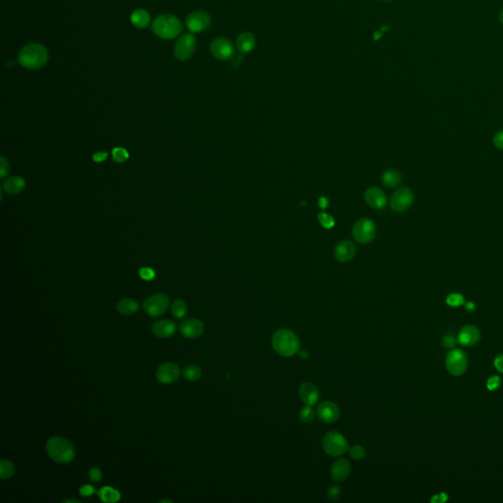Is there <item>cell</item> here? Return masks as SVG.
Returning a JSON list of instances; mask_svg holds the SVG:
<instances>
[{
	"label": "cell",
	"mask_w": 503,
	"mask_h": 503,
	"mask_svg": "<svg viewBox=\"0 0 503 503\" xmlns=\"http://www.w3.org/2000/svg\"><path fill=\"white\" fill-rule=\"evenodd\" d=\"M49 54L46 47L41 43H29L19 52L18 60L21 66L29 70H38L48 62Z\"/></svg>",
	"instance_id": "6da1fadb"
},
{
	"label": "cell",
	"mask_w": 503,
	"mask_h": 503,
	"mask_svg": "<svg viewBox=\"0 0 503 503\" xmlns=\"http://www.w3.org/2000/svg\"><path fill=\"white\" fill-rule=\"evenodd\" d=\"M274 351L283 357H292L300 351V341L297 335L289 329H278L272 338Z\"/></svg>",
	"instance_id": "7a4b0ae2"
},
{
	"label": "cell",
	"mask_w": 503,
	"mask_h": 503,
	"mask_svg": "<svg viewBox=\"0 0 503 503\" xmlns=\"http://www.w3.org/2000/svg\"><path fill=\"white\" fill-rule=\"evenodd\" d=\"M151 31L162 40H172L178 37L183 31L181 21L174 15H159L151 24Z\"/></svg>",
	"instance_id": "3957f363"
},
{
	"label": "cell",
	"mask_w": 503,
	"mask_h": 503,
	"mask_svg": "<svg viewBox=\"0 0 503 503\" xmlns=\"http://www.w3.org/2000/svg\"><path fill=\"white\" fill-rule=\"evenodd\" d=\"M46 451L53 461L61 465L69 464L76 455L73 444L61 437L51 438L46 443Z\"/></svg>",
	"instance_id": "277c9868"
},
{
	"label": "cell",
	"mask_w": 503,
	"mask_h": 503,
	"mask_svg": "<svg viewBox=\"0 0 503 503\" xmlns=\"http://www.w3.org/2000/svg\"><path fill=\"white\" fill-rule=\"evenodd\" d=\"M324 452L331 457H339L349 450L348 441L338 432H329L322 440Z\"/></svg>",
	"instance_id": "5b68a950"
},
{
	"label": "cell",
	"mask_w": 503,
	"mask_h": 503,
	"mask_svg": "<svg viewBox=\"0 0 503 503\" xmlns=\"http://www.w3.org/2000/svg\"><path fill=\"white\" fill-rule=\"evenodd\" d=\"M445 366L448 373L454 377L463 375L468 366V358L466 353L461 349H453L446 355Z\"/></svg>",
	"instance_id": "8992f818"
},
{
	"label": "cell",
	"mask_w": 503,
	"mask_h": 503,
	"mask_svg": "<svg viewBox=\"0 0 503 503\" xmlns=\"http://www.w3.org/2000/svg\"><path fill=\"white\" fill-rule=\"evenodd\" d=\"M196 45L197 41L192 33L183 34L175 43L174 56L180 61H186L193 56Z\"/></svg>",
	"instance_id": "52a82bcc"
},
{
	"label": "cell",
	"mask_w": 503,
	"mask_h": 503,
	"mask_svg": "<svg viewBox=\"0 0 503 503\" xmlns=\"http://www.w3.org/2000/svg\"><path fill=\"white\" fill-rule=\"evenodd\" d=\"M352 233L358 243L367 244L372 242L376 236V225L371 219L362 218L354 224Z\"/></svg>",
	"instance_id": "ba28073f"
},
{
	"label": "cell",
	"mask_w": 503,
	"mask_h": 503,
	"mask_svg": "<svg viewBox=\"0 0 503 503\" xmlns=\"http://www.w3.org/2000/svg\"><path fill=\"white\" fill-rule=\"evenodd\" d=\"M413 201V192L407 187H401L397 189L392 195L390 200V208L395 212H404L412 206Z\"/></svg>",
	"instance_id": "9c48e42d"
},
{
	"label": "cell",
	"mask_w": 503,
	"mask_h": 503,
	"mask_svg": "<svg viewBox=\"0 0 503 503\" xmlns=\"http://www.w3.org/2000/svg\"><path fill=\"white\" fill-rule=\"evenodd\" d=\"M169 307V299L164 294H154L144 303V309L147 314L156 317L163 314Z\"/></svg>",
	"instance_id": "30bf717a"
},
{
	"label": "cell",
	"mask_w": 503,
	"mask_h": 503,
	"mask_svg": "<svg viewBox=\"0 0 503 503\" xmlns=\"http://www.w3.org/2000/svg\"><path fill=\"white\" fill-rule=\"evenodd\" d=\"M210 52L218 60H230L235 53L233 43L226 38H217L210 43Z\"/></svg>",
	"instance_id": "8fae6325"
},
{
	"label": "cell",
	"mask_w": 503,
	"mask_h": 503,
	"mask_svg": "<svg viewBox=\"0 0 503 503\" xmlns=\"http://www.w3.org/2000/svg\"><path fill=\"white\" fill-rule=\"evenodd\" d=\"M210 16L204 11H194L186 18V26L192 34L205 32L210 28Z\"/></svg>",
	"instance_id": "7c38bea8"
},
{
	"label": "cell",
	"mask_w": 503,
	"mask_h": 503,
	"mask_svg": "<svg viewBox=\"0 0 503 503\" xmlns=\"http://www.w3.org/2000/svg\"><path fill=\"white\" fill-rule=\"evenodd\" d=\"M315 414L319 420L324 424H332L336 422L340 416L339 407L330 401H324L318 404Z\"/></svg>",
	"instance_id": "4fadbf2b"
},
{
	"label": "cell",
	"mask_w": 503,
	"mask_h": 503,
	"mask_svg": "<svg viewBox=\"0 0 503 503\" xmlns=\"http://www.w3.org/2000/svg\"><path fill=\"white\" fill-rule=\"evenodd\" d=\"M180 377V369L174 363L162 364L156 371V378L161 383H172Z\"/></svg>",
	"instance_id": "5bb4252c"
},
{
	"label": "cell",
	"mask_w": 503,
	"mask_h": 503,
	"mask_svg": "<svg viewBox=\"0 0 503 503\" xmlns=\"http://www.w3.org/2000/svg\"><path fill=\"white\" fill-rule=\"evenodd\" d=\"M204 323L198 318L186 319L180 325V331L183 336L191 339L200 337L204 332Z\"/></svg>",
	"instance_id": "9a60e30c"
},
{
	"label": "cell",
	"mask_w": 503,
	"mask_h": 503,
	"mask_svg": "<svg viewBox=\"0 0 503 503\" xmlns=\"http://www.w3.org/2000/svg\"><path fill=\"white\" fill-rule=\"evenodd\" d=\"M356 254V247L353 242L344 240L340 242L334 249V258L338 262L346 263L354 258Z\"/></svg>",
	"instance_id": "2e32d148"
},
{
	"label": "cell",
	"mask_w": 503,
	"mask_h": 503,
	"mask_svg": "<svg viewBox=\"0 0 503 503\" xmlns=\"http://www.w3.org/2000/svg\"><path fill=\"white\" fill-rule=\"evenodd\" d=\"M351 474L350 463L346 459L335 461L330 469V476L334 482H342L348 479Z\"/></svg>",
	"instance_id": "e0dca14e"
},
{
	"label": "cell",
	"mask_w": 503,
	"mask_h": 503,
	"mask_svg": "<svg viewBox=\"0 0 503 503\" xmlns=\"http://www.w3.org/2000/svg\"><path fill=\"white\" fill-rule=\"evenodd\" d=\"M481 338L480 330L474 325H465L458 334V341L463 346H474Z\"/></svg>",
	"instance_id": "ac0fdd59"
},
{
	"label": "cell",
	"mask_w": 503,
	"mask_h": 503,
	"mask_svg": "<svg viewBox=\"0 0 503 503\" xmlns=\"http://www.w3.org/2000/svg\"><path fill=\"white\" fill-rule=\"evenodd\" d=\"M299 395L301 400L306 404L313 406L319 399V390L315 384L310 381H306L301 384L299 388Z\"/></svg>",
	"instance_id": "d6986e66"
},
{
	"label": "cell",
	"mask_w": 503,
	"mask_h": 503,
	"mask_svg": "<svg viewBox=\"0 0 503 503\" xmlns=\"http://www.w3.org/2000/svg\"><path fill=\"white\" fill-rule=\"evenodd\" d=\"M152 332L159 338L170 337L176 332V324L170 319H161L153 323Z\"/></svg>",
	"instance_id": "ffe728a7"
},
{
	"label": "cell",
	"mask_w": 503,
	"mask_h": 503,
	"mask_svg": "<svg viewBox=\"0 0 503 503\" xmlns=\"http://www.w3.org/2000/svg\"><path fill=\"white\" fill-rule=\"evenodd\" d=\"M366 202L374 209H382L386 205V195L377 187H372L365 192Z\"/></svg>",
	"instance_id": "44dd1931"
},
{
	"label": "cell",
	"mask_w": 503,
	"mask_h": 503,
	"mask_svg": "<svg viewBox=\"0 0 503 503\" xmlns=\"http://www.w3.org/2000/svg\"><path fill=\"white\" fill-rule=\"evenodd\" d=\"M236 46L241 53H249L256 46V38L253 34L244 32L237 38Z\"/></svg>",
	"instance_id": "7402d4cb"
},
{
	"label": "cell",
	"mask_w": 503,
	"mask_h": 503,
	"mask_svg": "<svg viewBox=\"0 0 503 503\" xmlns=\"http://www.w3.org/2000/svg\"><path fill=\"white\" fill-rule=\"evenodd\" d=\"M26 186V182L22 177L19 176H13L5 180L3 183V189L6 193L15 195L21 193Z\"/></svg>",
	"instance_id": "603a6c76"
},
{
	"label": "cell",
	"mask_w": 503,
	"mask_h": 503,
	"mask_svg": "<svg viewBox=\"0 0 503 503\" xmlns=\"http://www.w3.org/2000/svg\"><path fill=\"white\" fill-rule=\"evenodd\" d=\"M131 23L138 29H145L150 23V15L145 9H137L131 14Z\"/></svg>",
	"instance_id": "cb8c5ba5"
},
{
	"label": "cell",
	"mask_w": 503,
	"mask_h": 503,
	"mask_svg": "<svg viewBox=\"0 0 503 503\" xmlns=\"http://www.w3.org/2000/svg\"><path fill=\"white\" fill-rule=\"evenodd\" d=\"M139 308H140V306H139L138 302L133 299H130V298L122 299L117 304V311L121 314H124V315L134 314L135 313H137L139 311Z\"/></svg>",
	"instance_id": "d4e9b609"
},
{
	"label": "cell",
	"mask_w": 503,
	"mask_h": 503,
	"mask_svg": "<svg viewBox=\"0 0 503 503\" xmlns=\"http://www.w3.org/2000/svg\"><path fill=\"white\" fill-rule=\"evenodd\" d=\"M99 495L104 502H117L120 500V492L110 486H104L100 491Z\"/></svg>",
	"instance_id": "484cf974"
},
{
	"label": "cell",
	"mask_w": 503,
	"mask_h": 503,
	"mask_svg": "<svg viewBox=\"0 0 503 503\" xmlns=\"http://www.w3.org/2000/svg\"><path fill=\"white\" fill-rule=\"evenodd\" d=\"M382 182L385 186L393 188L401 182V175L398 171L394 169L386 170L382 175Z\"/></svg>",
	"instance_id": "4316f807"
},
{
	"label": "cell",
	"mask_w": 503,
	"mask_h": 503,
	"mask_svg": "<svg viewBox=\"0 0 503 503\" xmlns=\"http://www.w3.org/2000/svg\"><path fill=\"white\" fill-rule=\"evenodd\" d=\"M183 377L186 380L197 381L202 377V370L196 365H190L183 370Z\"/></svg>",
	"instance_id": "83f0119b"
},
{
	"label": "cell",
	"mask_w": 503,
	"mask_h": 503,
	"mask_svg": "<svg viewBox=\"0 0 503 503\" xmlns=\"http://www.w3.org/2000/svg\"><path fill=\"white\" fill-rule=\"evenodd\" d=\"M15 474V467L9 460L2 459L0 461V478L7 480Z\"/></svg>",
	"instance_id": "f1b7e54d"
},
{
	"label": "cell",
	"mask_w": 503,
	"mask_h": 503,
	"mask_svg": "<svg viewBox=\"0 0 503 503\" xmlns=\"http://www.w3.org/2000/svg\"><path fill=\"white\" fill-rule=\"evenodd\" d=\"M187 311H188L187 304L183 300L178 299L173 302L172 307H171V312L176 318L184 317L187 314Z\"/></svg>",
	"instance_id": "f546056e"
},
{
	"label": "cell",
	"mask_w": 503,
	"mask_h": 503,
	"mask_svg": "<svg viewBox=\"0 0 503 503\" xmlns=\"http://www.w3.org/2000/svg\"><path fill=\"white\" fill-rule=\"evenodd\" d=\"M299 417H300V420H301L302 423L310 424V423H312L314 421V419L315 417V413L313 410L312 406L306 405L304 408L301 409Z\"/></svg>",
	"instance_id": "4dcf8cb0"
},
{
	"label": "cell",
	"mask_w": 503,
	"mask_h": 503,
	"mask_svg": "<svg viewBox=\"0 0 503 503\" xmlns=\"http://www.w3.org/2000/svg\"><path fill=\"white\" fill-rule=\"evenodd\" d=\"M464 303H465V298L463 297V295H461L459 293H452L446 298V304L452 308L460 307V306L464 305Z\"/></svg>",
	"instance_id": "1f68e13d"
},
{
	"label": "cell",
	"mask_w": 503,
	"mask_h": 503,
	"mask_svg": "<svg viewBox=\"0 0 503 503\" xmlns=\"http://www.w3.org/2000/svg\"><path fill=\"white\" fill-rule=\"evenodd\" d=\"M112 157L115 162L122 163V162H125L129 158V153L123 147H115L112 150Z\"/></svg>",
	"instance_id": "d6a6232c"
},
{
	"label": "cell",
	"mask_w": 503,
	"mask_h": 503,
	"mask_svg": "<svg viewBox=\"0 0 503 503\" xmlns=\"http://www.w3.org/2000/svg\"><path fill=\"white\" fill-rule=\"evenodd\" d=\"M349 453H350V456L354 460H362L366 456V450L360 444H356V445H353L352 447H350Z\"/></svg>",
	"instance_id": "836d02e7"
},
{
	"label": "cell",
	"mask_w": 503,
	"mask_h": 503,
	"mask_svg": "<svg viewBox=\"0 0 503 503\" xmlns=\"http://www.w3.org/2000/svg\"><path fill=\"white\" fill-rule=\"evenodd\" d=\"M341 496V488L338 485H331L326 491V497L330 501H336Z\"/></svg>",
	"instance_id": "e575fe53"
},
{
	"label": "cell",
	"mask_w": 503,
	"mask_h": 503,
	"mask_svg": "<svg viewBox=\"0 0 503 503\" xmlns=\"http://www.w3.org/2000/svg\"><path fill=\"white\" fill-rule=\"evenodd\" d=\"M318 220L320 222V224L326 228V229H330L334 226L335 224V221L333 219V217L325 212H321L318 214Z\"/></svg>",
	"instance_id": "d590c367"
},
{
	"label": "cell",
	"mask_w": 503,
	"mask_h": 503,
	"mask_svg": "<svg viewBox=\"0 0 503 503\" xmlns=\"http://www.w3.org/2000/svg\"><path fill=\"white\" fill-rule=\"evenodd\" d=\"M501 384V378L498 376H492L490 377L486 381V388L490 391L496 390Z\"/></svg>",
	"instance_id": "8d00e7d4"
},
{
	"label": "cell",
	"mask_w": 503,
	"mask_h": 503,
	"mask_svg": "<svg viewBox=\"0 0 503 503\" xmlns=\"http://www.w3.org/2000/svg\"><path fill=\"white\" fill-rule=\"evenodd\" d=\"M140 276L144 279V280H147V281H149V280H152L155 276V272L152 269H149V268H143L140 270Z\"/></svg>",
	"instance_id": "74e56055"
},
{
	"label": "cell",
	"mask_w": 503,
	"mask_h": 503,
	"mask_svg": "<svg viewBox=\"0 0 503 503\" xmlns=\"http://www.w3.org/2000/svg\"><path fill=\"white\" fill-rule=\"evenodd\" d=\"M9 170V163L6 160L5 157L0 158V175L1 177H5V175L8 173Z\"/></svg>",
	"instance_id": "f35d334b"
},
{
	"label": "cell",
	"mask_w": 503,
	"mask_h": 503,
	"mask_svg": "<svg viewBox=\"0 0 503 503\" xmlns=\"http://www.w3.org/2000/svg\"><path fill=\"white\" fill-rule=\"evenodd\" d=\"M442 344L446 348H452L456 344V338L453 336V335H446V336H444L442 339Z\"/></svg>",
	"instance_id": "ab89813d"
},
{
	"label": "cell",
	"mask_w": 503,
	"mask_h": 503,
	"mask_svg": "<svg viewBox=\"0 0 503 503\" xmlns=\"http://www.w3.org/2000/svg\"><path fill=\"white\" fill-rule=\"evenodd\" d=\"M493 144L497 148L503 149V131H499L494 135Z\"/></svg>",
	"instance_id": "60d3db41"
},
{
	"label": "cell",
	"mask_w": 503,
	"mask_h": 503,
	"mask_svg": "<svg viewBox=\"0 0 503 503\" xmlns=\"http://www.w3.org/2000/svg\"><path fill=\"white\" fill-rule=\"evenodd\" d=\"M96 492L95 488L90 484H85L80 488V493L82 496H91Z\"/></svg>",
	"instance_id": "b9f144b4"
},
{
	"label": "cell",
	"mask_w": 503,
	"mask_h": 503,
	"mask_svg": "<svg viewBox=\"0 0 503 503\" xmlns=\"http://www.w3.org/2000/svg\"><path fill=\"white\" fill-rule=\"evenodd\" d=\"M90 478L93 482H99L102 479V472L99 468H93L91 471H90Z\"/></svg>",
	"instance_id": "7bdbcfd3"
},
{
	"label": "cell",
	"mask_w": 503,
	"mask_h": 503,
	"mask_svg": "<svg viewBox=\"0 0 503 503\" xmlns=\"http://www.w3.org/2000/svg\"><path fill=\"white\" fill-rule=\"evenodd\" d=\"M448 500V495L445 492H440V494H436L434 497H432L431 501L433 503H443Z\"/></svg>",
	"instance_id": "ee69618b"
},
{
	"label": "cell",
	"mask_w": 503,
	"mask_h": 503,
	"mask_svg": "<svg viewBox=\"0 0 503 503\" xmlns=\"http://www.w3.org/2000/svg\"><path fill=\"white\" fill-rule=\"evenodd\" d=\"M494 367L499 373L503 374V354L498 355L494 359Z\"/></svg>",
	"instance_id": "f6af8a7d"
},
{
	"label": "cell",
	"mask_w": 503,
	"mask_h": 503,
	"mask_svg": "<svg viewBox=\"0 0 503 503\" xmlns=\"http://www.w3.org/2000/svg\"><path fill=\"white\" fill-rule=\"evenodd\" d=\"M107 156H108V153L105 152V151H104V152H97L93 156V159L96 162H103V161H105L107 158Z\"/></svg>",
	"instance_id": "bcb514c9"
},
{
	"label": "cell",
	"mask_w": 503,
	"mask_h": 503,
	"mask_svg": "<svg viewBox=\"0 0 503 503\" xmlns=\"http://www.w3.org/2000/svg\"><path fill=\"white\" fill-rule=\"evenodd\" d=\"M327 205H328V200H327L326 198L322 197V198H320V199L318 200V206H319L322 210H324V209L327 207Z\"/></svg>",
	"instance_id": "7dc6e473"
},
{
	"label": "cell",
	"mask_w": 503,
	"mask_h": 503,
	"mask_svg": "<svg viewBox=\"0 0 503 503\" xmlns=\"http://www.w3.org/2000/svg\"><path fill=\"white\" fill-rule=\"evenodd\" d=\"M298 355H299V357H300L301 359H303V360H308V359L310 358V354H309V352H308V351H306V350H300V351L298 352Z\"/></svg>",
	"instance_id": "c3c4849f"
},
{
	"label": "cell",
	"mask_w": 503,
	"mask_h": 503,
	"mask_svg": "<svg viewBox=\"0 0 503 503\" xmlns=\"http://www.w3.org/2000/svg\"><path fill=\"white\" fill-rule=\"evenodd\" d=\"M465 308H466V310H467L468 312H474V311H475V309H476V305H475L473 302H468V303L466 304Z\"/></svg>",
	"instance_id": "681fc988"
},
{
	"label": "cell",
	"mask_w": 503,
	"mask_h": 503,
	"mask_svg": "<svg viewBox=\"0 0 503 503\" xmlns=\"http://www.w3.org/2000/svg\"><path fill=\"white\" fill-rule=\"evenodd\" d=\"M381 37H382V33H381V32H376V34L374 35V39H375L376 41H378Z\"/></svg>",
	"instance_id": "f907efd6"
},
{
	"label": "cell",
	"mask_w": 503,
	"mask_h": 503,
	"mask_svg": "<svg viewBox=\"0 0 503 503\" xmlns=\"http://www.w3.org/2000/svg\"><path fill=\"white\" fill-rule=\"evenodd\" d=\"M64 502H65V503H69V502H75V503H80V501H79V500H77V499H67V500H65Z\"/></svg>",
	"instance_id": "816d5d0a"
},
{
	"label": "cell",
	"mask_w": 503,
	"mask_h": 503,
	"mask_svg": "<svg viewBox=\"0 0 503 503\" xmlns=\"http://www.w3.org/2000/svg\"><path fill=\"white\" fill-rule=\"evenodd\" d=\"M499 19H500V21H501V23H502V24H503V9H502V10H501V12H500V14H499Z\"/></svg>",
	"instance_id": "f5cc1de1"
},
{
	"label": "cell",
	"mask_w": 503,
	"mask_h": 503,
	"mask_svg": "<svg viewBox=\"0 0 503 503\" xmlns=\"http://www.w3.org/2000/svg\"><path fill=\"white\" fill-rule=\"evenodd\" d=\"M163 502H169V503H172V500H168V499H162L159 501V503H163Z\"/></svg>",
	"instance_id": "db71d44e"
}]
</instances>
